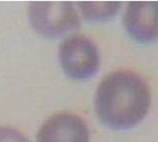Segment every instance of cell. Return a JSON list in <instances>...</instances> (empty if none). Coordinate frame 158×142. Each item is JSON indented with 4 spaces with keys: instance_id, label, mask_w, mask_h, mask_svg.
<instances>
[{
    "instance_id": "obj_3",
    "label": "cell",
    "mask_w": 158,
    "mask_h": 142,
    "mask_svg": "<svg viewBox=\"0 0 158 142\" xmlns=\"http://www.w3.org/2000/svg\"><path fill=\"white\" fill-rule=\"evenodd\" d=\"M59 60L66 75L76 81L91 79L101 65L97 45L84 35H73L63 41L59 48Z\"/></svg>"
},
{
    "instance_id": "obj_7",
    "label": "cell",
    "mask_w": 158,
    "mask_h": 142,
    "mask_svg": "<svg viewBox=\"0 0 158 142\" xmlns=\"http://www.w3.org/2000/svg\"><path fill=\"white\" fill-rule=\"evenodd\" d=\"M0 142H30L20 131L9 126L0 127Z\"/></svg>"
},
{
    "instance_id": "obj_2",
    "label": "cell",
    "mask_w": 158,
    "mask_h": 142,
    "mask_svg": "<svg viewBox=\"0 0 158 142\" xmlns=\"http://www.w3.org/2000/svg\"><path fill=\"white\" fill-rule=\"evenodd\" d=\"M28 16L33 29L47 38H58L80 27L78 13L70 1H34Z\"/></svg>"
},
{
    "instance_id": "obj_1",
    "label": "cell",
    "mask_w": 158,
    "mask_h": 142,
    "mask_svg": "<svg viewBox=\"0 0 158 142\" xmlns=\"http://www.w3.org/2000/svg\"><path fill=\"white\" fill-rule=\"evenodd\" d=\"M151 94L142 77L131 71L112 72L98 86L94 106L102 124L116 130L134 127L150 108Z\"/></svg>"
},
{
    "instance_id": "obj_4",
    "label": "cell",
    "mask_w": 158,
    "mask_h": 142,
    "mask_svg": "<svg viewBox=\"0 0 158 142\" xmlns=\"http://www.w3.org/2000/svg\"><path fill=\"white\" fill-rule=\"evenodd\" d=\"M123 24L134 41L149 44L158 40V1H130L125 9Z\"/></svg>"
},
{
    "instance_id": "obj_6",
    "label": "cell",
    "mask_w": 158,
    "mask_h": 142,
    "mask_svg": "<svg viewBox=\"0 0 158 142\" xmlns=\"http://www.w3.org/2000/svg\"><path fill=\"white\" fill-rule=\"evenodd\" d=\"M80 9L83 16L89 21H105L112 18L118 12V1H81Z\"/></svg>"
},
{
    "instance_id": "obj_5",
    "label": "cell",
    "mask_w": 158,
    "mask_h": 142,
    "mask_svg": "<svg viewBox=\"0 0 158 142\" xmlns=\"http://www.w3.org/2000/svg\"><path fill=\"white\" fill-rule=\"evenodd\" d=\"M87 123L75 113L62 112L51 116L38 130L36 142H89Z\"/></svg>"
}]
</instances>
